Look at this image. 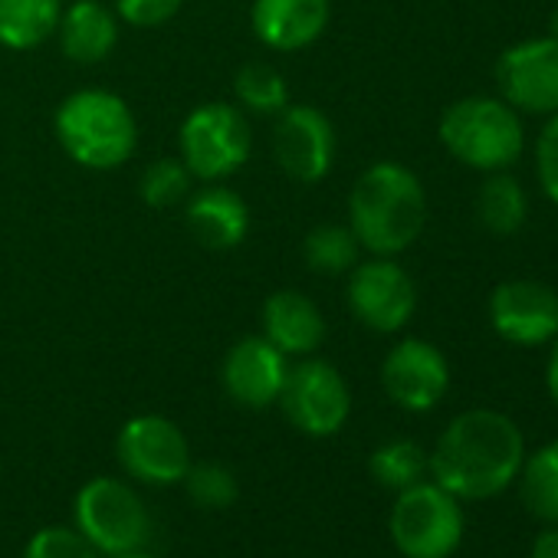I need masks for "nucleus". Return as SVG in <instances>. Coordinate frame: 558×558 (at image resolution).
I'll return each mask as SVG.
<instances>
[{
	"label": "nucleus",
	"instance_id": "1",
	"mask_svg": "<svg viewBox=\"0 0 558 558\" xmlns=\"http://www.w3.org/2000/svg\"><path fill=\"white\" fill-rule=\"evenodd\" d=\"M525 437L519 424L499 411L473 408L457 414L434 453L427 457V470L434 483L453 493L457 499H493L506 493L522 470Z\"/></svg>",
	"mask_w": 558,
	"mask_h": 558
},
{
	"label": "nucleus",
	"instance_id": "2",
	"mask_svg": "<svg viewBox=\"0 0 558 558\" xmlns=\"http://www.w3.org/2000/svg\"><path fill=\"white\" fill-rule=\"evenodd\" d=\"M427 223V194L421 178L398 165L378 161L352 187L349 197V227L375 256L404 253Z\"/></svg>",
	"mask_w": 558,
	"mask_h": 558
},
{
	"label": "nucleus",
	"instance_id": "3",
	"mask_svg": "<svg viewBox=\"0 0 558 558\" xmlns=\"http://www.w3.org/2000/svg\"><path fill=\"white\" fill-rule=\"evenodd\" d=\"M57 138L76 165L109 171L132 158L138 129L132 109L119 96L106 89H83L57 109Z\"/></svg>",
	"mask_w": 558,
	"mask_h": 558
},
{
	"label": "nucleus",
	"instance_id": "4",
	"mask_svg": "<svg viewBox=\"0 0 558 558\" xmlns=\"http://www.w3.org/2000/svg\"><path fill=\"white\" fill-rule=\"evenodd\" d=\"M440 142L444 148L466 168L476 171H509L522 148L525 132L519 112L493 96H466L444 109L440 116Z\"/></svg>",
	"mask_w": 558,
	"mask_h": 558
},
{
	"label": "nucleus",
	"instance_id": "5",
	"mask_svg": "<svg viewBox=\"0 0 558 558\" xmlns=\"http://www.w3.org/2000/svg\"><path fill=\"white\" fill-rule=\"evenodd\" d=\"M391 542L404 558H450L463 542V509L437 483H414L391 506Z\"/></svg>",
	"mask_w": 558,
	"mask_h": 558
},
{
	"label": "nucleus",
	"instance_id": "6",
	"mask_svg": "<svg viewBox=\"0 0 558 558\" xmlns=\"http://www.w3.org/2000/svg\"><path fill=\"white\" fill-rule=\"evenodd\" d=\"M76 525L93 542L96 551L106 555H132L142 551L151 538V519L142 496L112 476H96L76 493Z\"/></svg>",
	"mask_w": 558,
	"mask_h": 558
},
{
	"label": "nucleus",
	"instance_id": "7",
	"mask_svg": "<svg viewBox=\"0 0 558 558\" xmlns=\"http://www.w3.org/2000/svg\"><path fill=\"white\" fill-rule=\"evenodd\" d=\"M250 125L240 109L227 102L197 106L181 125V161L191 178L220 181L240 171L250 158Z\"/></svg>",
	"mask_w": 558,
	"mask_h": 558
},
{
	"label": "nucleus",
	"instance_id": "8",
	"mask_svg": "<svg viewBox=\"0 0 558 558\" xmlns=\"http://www.w3.org/2000/svg\"><path fill=\"white\" fill-rule=\"evenodd\" d=\"M349 310L372 332H398L411 323L417 310L414 279L391 256L355 263L349 276Z\"/></svg>",
	"mask_w": 558,
	"mask_h": 558
},
{
	"label": "nucleus",
	"instance_id": "9",
	"mask_svg": "<svg viewBox=\"0 0 558 558\" xmlns=\"http://www.w3.org/2000/svg\"><path fill=\"white\" fill-rule=\"evenodd\" d=\"M279 404H283L293 427H300L303 434L332 437L349 421L352 395L345 378L329 362L310 359L290 368L287 385L279 391Z\"/></svg>",
	"mask_w": 558,
	"mask_h": 558
},
{
	"label": "nucleus",
	"instance_id": "10",
	"mask_svg": "<svg viewBox=\"0 0 558 558\" xmlns=\"http://www.w3.org/2000/svg\"><path fill=\"white\" fill-rule=\"evenodd\" d=\"M499 99L522 116H555L558 112V40L535 37L522 40L496 60Z\"/></svg>",
	"mask_w": 558,
	"mask_h": 558
},
{
	"label": "nucleus",
	"instance_id": "11",
	"mask_svg": "<svg viewBox=\"0 0 558 558\" xmlns=\"http://www.w3.org/2000/svg\"><path fill=\"white\" fill-rule=\"evenodd\" d=\"M489 326L509 345H548L558 336V290L538 279H506L489 296Z\"/></svg>",
	"mask_w": 558,
	"mask_h": 558
},
{
	"label": "nucleus",
	"instance_id": "12",
	"mask_svg": "<svg viewBox=\"0 0 558 558\" xmlns=\"http://www.w3.org/2000/svg\"><path fill=\"white\" fill-rule=\"evenodd\" d=\"M119 460L142 483H178L191 470V447L178 424L158 414L132 417L119 430Z\"/></svg>",
	"mask_w": 558,
	"mask_h": 558
},
{
	"label": "nucleus",
	"instance_id": "13",
	"mask_svg": "<svg viewBox=\"0 0 558 558\" xmlns=\"http://www.w3.org/2000/svg\"><path fill=\"white\" fill-rule=\"evenodd\" d=\"M272 125V155L290 178L316 184L332 171L336 161V132L332 122L313 106H287L276 112Z\"/></svg>",
	"mask_w": 558,
	"mask_h": 558
},
{
	"label": "nucleus",
	"instance_id": "14",
	"mask_svg": "<svg viewBox=\"0 0 558 558\" xmlns=\"http://www.w3.org/2000/svg\"><path fill=\"white\" fill-rule=\"evenodd\" d=\"M381 385L398 408L424 414L444 401L450 388V365L437 345L424 339H404L388 352L381 365Z\"/></svg>",
	"mask_w": 558,
	"mask_h": 558
},
{
	"label": "nucleus",
	"instance_id": "15",
	"mask_svg": "<svg viewBox=\"0 0 558 558\" xmlns=\"http://www.w3.org/2000/svg\"><path fill=\"white\" fill-rule=\"evenodd\" d=\"M290 365L266 336H250L236 342L223 359V388L243 408H266L279 401Z\"/></svg>",
	"mask_w": 558,
	"mask_h": 558
},
{
	"label": "nucleus",
	"instance_id": "16",
	"mask_svg": "<svg viewBox=\"0 0 558 558\" xmlns=\"http://www.w3.org/2000/svg\"><path fill=\"white\" fill-rule=\"evenodd\" d=\"M253 34L269 50H303L329 24V0H253Z\"/></svg>",
	"mask_w": 558,
	"mask_h": 558
},
{
	"label": "nucleus",
	"instance_id": "17",
	"mask_svg": "<svg viewBox=\"0 0 558 558\" xmlns=\"http://www.w3.org/2000/svg\"><path fill=\"white\" fill-rule=\"evenodd\" d=\"M263 336L283 355H313L326 339V319L310 296L279 290L263 306Z\"/></svg>",
	"mask_w": 558,
	"mask_h": 558
},
{
	"label": "nucleus",
	"instance_id": "18",
	"mask_svg": "<svg viewBox=\"0 0 558 558\" xmlns=\"http://www.w3.org/2000/svg\"><path fill=\"white\" fill-rule=\"evenodd\" d=\"M187 230L210 250H230L246 236L250 210L230 187H201L187 201Z\"/></svg>",
	"mask_w": 558,
	"mask_h": 558
},
{
	"label": "nucleus",
	"instance_id": "19",
	"mask_svg": "<svg viewBox=\"0 0 558 558\" xmlns=\"http://www.w3.org/2000/svg\"><path fill=\"white\" fill-rule=\"evenodd\" d=\"M57 31H60V47L73 63H102L119 40L116 17L99 0H76L60 17Z\"/></svg>",
	"mask_w": 558,
	"mask_h": 558
},
{
	"label": "nucleus",
	"instance_id": "20",
	"mask_svg": "<svg viewBox=\"0 0 558 558\" xmlns=\"http://www.w3.org/2000/svg\"><path fill=\"white\" fill-rule=\"evenodd\" d=\"M60 0H0V44L8 50H34L60 27Z\"/></svg>",
	"mask_w": 558,
	"mask_h": 558
},
{
	"label": "nucleus",
	"instance_id": "21",
	"mask_svg": "<svg viewBox=\"0 0 558 558\" xmlns=\"http://www.w3.org/2000/svg\"><path fill=\"white\" fill-rule=\"evenodd\" d=\"M525 217H529V197L522 184L506 171L486 174V181L476 191V220L483 223V230L496 236H512L522 230Z\"/></svg>",
	"mask_w": 558,
	"mask_h": 558
},
{
	"label": "nucleus",
	"instance_id": "22",
	"mask_svg": "<svg viewBox=\"0 0 558 558\" xmlns=\"http://www.w3.org/2000/svg\"><path fill=\"white\" fill-rule=\"evenodd\" d=\"M519 489L525 509L542 522H558V440L538 447L522 460Z\"/></svg>",
	"mask_w": 558,
	"mask_h": 558
},
{
	"label": "nucleus",
	"instance_id": "23",
	"mask_svg": "<svg viewBox=\"0 0 558 558\" xmlns=\"http://www.w3.org/2000/svg\"><path fill=\"white\" fill-rule=\"evenodd\" d=\"M359 240L352 233V227L342 223H323L316 230L306 233L303 243V256L310 263V269L326 272V276H342L352 272V266L359 263Z\"/></svg>",
	"mask_w": 558,
	"mask_h": 558
},
{
	"label": "nucleus",
	"instance_id": "24",
	"mask_svg": "<svg viewBox=\"0 0 558 558\" xmlns=\"http://www.w3.org/2000/svg\"><path fill=\"white\" fill-rule=\"evenodd\" d=\"M368 470L372 476L385 486V489H408L414 483L424 480L427 473V453L414 444V440H391V444H381L372 460H368Z\"/></svg>",
	"mask_w": 558,
	"mask_h": 558
},
{
	"label": "nucleus",
	"instance_id": "25",
	"mask_svg": "<svg viewBox=\"0 0 558 558\" xmlns=\"http://www.w3.org/2000/svg\"><path fill=\"white\" fill-rule=\"evenodd\" d=\"M236 99L250 109V112H283L290 106V89L287 80L279 76L272 66L266 63H250L236 73Z\"/></svg>",
	"mask_w": 558,
	"mask_h": 558
},
{
	"label": "nucleus",
	"instance_id": "26",
	"mask_svg": "<svg viewBox=\"0 0 558 558\" xmlns=\"http://www.w3.org/2000/svg\"><path fill=\"white\" fill-rule=\"evenodd\" d=\"M191 187V171L184 168L181 158H161L155 165H148V171L142 174V197L151 207H171L181 197H187Z\"/></svg>",
	"mask_w": 558,
	"mask_h": 558
},
{
	"label": "nucleus",
	"instance_id": "27",
	"mask_svg": "<svg viewBox=\"0 0 558 558\" xmlns=\"http://www.w3.org/2000/svg\"><path fill=\"white\" fill-rule=\"evenodd\" d=\"M184 480L191 499L204 509H223L236 499V480L220 463H191Z\"/></svg>",
	"mask_w": 558,
	"mask_h": 558
},
{
	"label": "nucleus",
	"instance_id": "28",
	"mask_svg": "<svg viewBox=\"0 0 558 558\" xmlns=\"http://www.w3.org/2000/svg\"><path fill=\"white\" fill-rule=\"evenodd\" d=\"M24 558H99V551L93 548V542H86L80 529L50 525L31 538Z\"/></svg>",
	"mask_w": 558,
	"mask_h": 558
},
{
	"label": "nucleus",
	"instance_id": "29",
	"mask_svg": "<svg viewBox=\"0 0 558 558\" xmlns=\"http://www.w3.org/2000/svg\"><path fill=\"white\" fill-rule=\"evenodd\" d=\"M535 174L545 197L558 207V112L548 116L538 142H535Z\"/></svg>",
	"mask_w": 558,
	"mask_h": 558
},
{
	"label": "nucleus",
	"instance_id": "30",
	"mask_svg": "<svg viewBox=\"0 0 558 558\" xmlns=\"http://www.w3.org/2000/svg\"><path fill=\"white\" fill-rule=\"evenodd\" d=\"M184 0H116L122 21L132 27H158L181 11Z\"/></svg>",
	"mask_w": 558,
	"mask_h": 558
},
{
	"label": "nucleus",
	"instance_id": "31",
	"mask_svg": "<svg viewBox=\"0 0 558 558\" xmlns=\"http://www.w3.org/2000/svg\"><path fill=\"white\" fill-rule=\"evenodd\" d=\"M529 558H558V522L551 529H545V532L535 535Z\"/></svg>",
	"mask_w": 558,
	"mask_h": 558
},
{
	"label": "nucleus",
	"instance_id": "32",
	"mask_svg": "<svg viewBox=\"0 0 558 558\" xmlns=\"http://www.w3.org/2000/svg\"><path fill=\"white\" fill-rule=\"evenodd\" d=\"M545 388H548L551 404L558 408V336L551 339V355H548V365H545Z\"/></svg>",
	"mask_w": 558,
	"mask_h": 558
},
{
	"label": "nucleus",
	"instance_id": "33",
	"mask_svg": "<svg viewBox=\"0 0 558 558\" xmlns=\"http://www.w3.org/2000/svg\"><path fill=\"white\" fill-rule=\"evenodd\" d=\"M548 37L551 40H558V8L551 11V17H548Z\"/></svg>",
	"mask_w": 558,
	"mask_h": 558
},
{
	"label": "nucleus",
	"instance_id": "34",
	"mask_svg": "<svg viewBox=\"0 0 558 558\" xmlns=\"http://www.w3.org/2000/svg\"><path fill=\"white\" fill-rule=\"evenodd\" d=\"M119 558H151V555H142V551H132V555H119Z\"/></svg>",
	"mask_w": 558,
	"mask_h": 558
}]
</instances>
